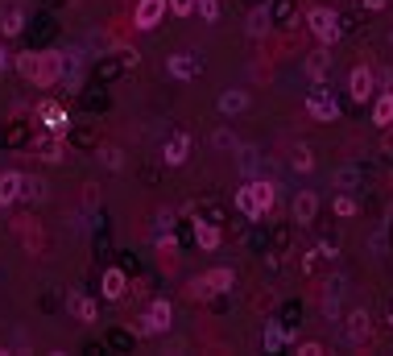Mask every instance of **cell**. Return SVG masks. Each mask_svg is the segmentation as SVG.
Instances as JSON below:
<instances>
[{
    "label": "cell",
    "mask_w": 393,
    "mask_h": 356,
    "mask_svg": "<svg viewBox=\"0 0 393 356\" xmlns=\"http://www.w3.org/2000/svg\"><path fill=\"white\" fill-rule=\"evenodd\" d=\"M170 323H174V307H170L166 299H153L149 315L132 319V331H137V336H162V331H170Z\"/></svg>",
    "instance_id": "1"
},
{
    "label": "cell",
    "mask_w": 393,
    "mask_h": 356,
    "mask_svg": "<svg viewBox=\"0 0 393 356\" xmlns=\"http://www.w3.org/2000/svg\"><path fill=\"white\" fill-rule=\"evenodd\" d=\"M306 25H310V34L319 38V46H336V42H340V17H336L331 8L315 4V8L306 13Z\"/></svg>",
    "instance_id": "2"
},
{
    "label": "cell",
    "mask_w": 393,
    "mask_h": 356,
    "mask_svg": "<svg viewBox=\"0 0 393 356\" xmlns=\"http://www.w3.org/2000/svg\"><path fill=\"white\" fill-rule=\"evenodd\" d=\"M166 71H170V79H178V83H191V79L203 75V54L199 50H178V54H170Z\"/></svg>",
    "instance_id": "3"
},
{
    "label": "cell",
    "mask_w": 393,
    "mask_h": 356,
    "mask_svg": "<svg viewBox=\"0 0 393 356\" xmlns=\"http://www.w3.org/2000/svg\"><path fill=\"white\" fill-rule=\"evenodd\" d=\"M306 112H310L319 125H331V121H340V100H336L327 88H319V83H315V91L306 95Z\"/></svg>",
    "instance_id": "4"
},
{
    "label": "cell",
    "mask_w": 393,
    "mask_h": 356,
    "mask_svg": "<svg viewBox=\"0 0 393 356\" xmlns=\"http://www.w3.org/2000/svg\"><path fill=\"white\" fill-rule=\"evenodd\" d=\"M62 79V50H42L38 54V71H34V88H50Z\"/></svg>",
    "instance_id": "5"
},
{
    "label": "cell",
    "mask_w": 393,
    "mask_h": 356,
    "mask_svg": "<svg viewBox=\"0 0 393 356\" xmlns=\"http://www.w3.org/2000/svg\"><path fill=\"white\" fill-rule=\"evenodd\" d=\"M25 29V0H0V34L17 38Z\"/></svg>",
    "instance_id": "6"
},
{
    "label": "cell",
    "mask_w": 393,
    "mask_h": 356,
    "mask_svg": "<svg viewBox=\"0 0 393 356\" xmlns=\"http://www.w3.org/2000/svg\"><path fill=\"white\" fill-rule=\"evenodd\" d=\"M348 95L356 100V104L373 100V95H377V75H373L368 67H352V75H348Z\"/></svg>",
    "instance_id": "7"
},
{
    "label": "cell",
    "mask_w": 393,
    "mask_h": 356,
    "mask_svg": "<svg viewBox=\"0 0 393 356\" xmlns=\"http://www.w3.org/2000/svg\"><path fill=\"white\" fill-rule=\"evenodd\" d=\"M166 0H137V8H132V25L137 29H158V21L166 17Z\"/></svg>",
    "instance_id": "8"
},
{
    "label": "cell",
    "mask_w": 393,
    "mask_h": 356,
    "mask_svg": "<svg viewBox=\"0 0 393 356\" xmlns=\"http://www.w3.org/2000/svg\"><path fill=\"white\" fill-rule=\"evenodd\" d=\"M368 336H373V319H368V311H364V307L348 311V319H344V340H348V344H368Z\"/></svg>",
    "instance_id": "9"
},
{
    "label": "cell",
    "mask_w": 393,
    "mask_h": 356,
    "mask_svg": "<svg viewBox=\"0 0 393 356\" xmlns=\"http://www.w3.org/2000/svg\"><path fill=\"white\" fill-rule=\"evenodd\" d=\"M38 112H42V121H46V129H50V133L67 137V129H71V116H67V108H62V104L46 100V104L38 108Z\"/></svg>",
    "instance_id": "10"
},
{
    "label": "cell",
    "mask_w": 393,
    "mask_h": 356,
    "mask_svg": "<svg viewBox=\"0 0 393 356\" xmlns=\"http://www.w3.org/2000/svg\"><path fill=\"white\" fill-rule=\"evenodd\" d=\"M249 191H253L257 216H269V212H273V199H277V186H273L269 178H257V182H249Z\"/></svg>",
    "instance_id": "11"
},
{
    "label": "cell",
    "mask_w": 393,
    "mask_h": 356,
    "mask_svg": "<svg viewBox=\"0 0 393 356\" xmlns=\"http://www.w3.org/2000/svg\"><path fill=\"white\" fill-rule=\"evenodd\" d=\"M186 153H191V137L186 133H174L166 145H162V162H166V166H182Z\"/></svg>",
    "instance_id": "12"
},
{
    "label": "cell",
    "mask_w": 393,
    "mask_h": 356,
    "mask_svg": "<svg viewBox=\"0 0 393 356\" xmlns=\"http://www.w3.org/2000/svg\"><path fill=\"white\" fill-rule=\"evenodd\" d=\"M21 182H25L21 170H4V174H0V207H13V203L21 199Z\"/></svg>",
    "instance_id": "13"
},
{
    "label": "cell",
    "mask_w": 393,
    "mask_h": 356,
    "mask_svg": "<svg viewBox=\"0 0 393 356\" xmlns=\"http://www.w3.org/2000/svg\"><path fill=\"white\" fill-rule=\"evenodd\" d=\"M290 212H294V220L298 224H310L315 220V212H319V195H315V191H298L294 203H290Z\"/></svg>",
    "instance_id": "14"
},
{
    "label": "cell",
    "mask_w": 393,
    "mask_h": 356,
    "mask_svg": "<svg viewBox=\"0 0 393 356\" xmlns=\"http://www.w3.org/2000/svg\"><path fill=\"white\" fill-rule=\"evenodd\" d=\"M327 71H331V54H327V46L315 50V54H306V79H310V83H323Z\"/></svg>",
    "instance_id": "15"
},
{
    "label": "cell",
    "mask_w": 393,
    "mask_h": 356,
    "mask_svg": "<svg viewBox=\"0 0 393 356\" xmlns=\"http://www.w3.org/2000/svg\"><path fill=\"white\" fill-rule=\"evenodd\" d=\"M99 290H104V299H108V303H120V299L129 294V278H125L120 269H108V273H104V286H99Z\"/></svg>",
    "instance_id": "16"
},
{
    "label": "cell",
    "mask_w": 393,
    "mask_h": 356,
    "mask_svg": "<svg viewBox=\"0 0 393 356\" xmlns=\"http://www.w3.org/2000/svg\"><path fill=\"white\" fill-rule=\"evenodd\" d=\"M195 240H199L203 253H216L219 245H223V232H219L212 220H199V224H195Z\"/></svg>",
    "instance_id": "17"
},
{
    "label": "cell",
    "mask_w": 393,
    "mask_h": 356,
    "mask_svg": "<svg viewBox=\"0 0 393 356\" xmlns=\"http://www.w3.org/2000/svg\"><path fill=\"white\" fill-rule=\"evenodd\" d=\"M344 286H348L344 278H331V282H327V290H323V315H327V319H340V299H344Z\"/></svg>",
    "instance_id": "18"
},
{
    "label": "cell",
    "mask_w": 393,
    "mask_h": 356,
    "mask_svg": "<svg viewBox=\"0 0 393 356\" xmlns=\"http://www.w3.org/2000/svg\"><path fill=\"white\" fill-rule=\"evenodd\" d=\"M360 182H364V174H360V166H356V162L336 166V170H331V186H340V191H356Z\"/></svg>",
    "instance_id": "19"
},
{
    "label": "cell",
    "mask_w": 393,
    "mask_h": 356,
    "mask_svg": "<svg viewBox=\"0 0 393 356\" xmlns=\"http://www.w3.org/2000/svg\"><path fill=\"white\" fill-rule=\"evenodd\" d=\"M244 108H249V91H240V88L219 91V112H223V116H236V112H244Z\"/></svg>",
    "instance_id": "20"
},
{
    "label": "cell",
    "mask_w": 393,
    "mask_h": 356,
    "mask_svg": "<svg viewBox=\"0 0 393 356\" xmlns=\"http://www.w3.org/2000/svg\"><path fill=\"white\" fill-rule=\"evenodd\" d=\"M373 125H377V129L393 125V91H381V95H373Z\"/></svg>",
    "instance_id": "21"
},
{
    "label": "cell",
    "mask_w": 393,
    "mask_h": 356,
    "mask_svg": "<svg viewBox=\"0 0 393 356\" xmlns=\"http://www.w3.org/2000/svg\"><path fill=\"white\" fill-rule=\"evenodd\" d=\"M203 278H207V286H212V294H228V290L236 286V273H232L228 266H216V269H207Z\"/></svg>",
    "instance_id": "22"
},
{
    "label": "cell",
    "mask_w": 393,
    "mask_h": 356,
    "mask_svg": "<svg viewBox=\"0 0 393 356\" xmlns=\"http://www.w3.org/2000/svg\"><path fill=\"white\" fill-rule=\"evenodd\" d=\"M269 21H273V17H269V8H265V4H257V8L249 13V25H244V29H249L253 38H265V34H269Z\"/></svg>",
    "instance_id": "23"
},
{
    "label": "cell",
    "mask_w": 393,
    "mask_h": 356,
    "mask_svg": "<svg viewBox=\"0 0 393 356\" xmlns=\"http://www.w3.org/2000/svg\"><path fill=\"white\" fill-rule=\"evenodd\" d=\"M71 307L79 315V323H95V319H99V307L91 303L88 294H71Z\"/></svg>",
    "instance_id": "24"
},
{
    "label": "cell",
    "mask_w": 393,
    "mask_h": 356,
    "mask_svg": "<svg viewBox=\"0 0 393 356\" xmlns=\"http://www.w3.org/2000/svg\"><path fill=\"white\" fill-rule=\"evenodd\" d=\"M331 212H336L340 220H352V216H356V195H352V191H340V195L331 199Z\"/></svg>",
    "instance_id": "25"
},
{
    "label": "cell",
    "mask_w": 393,
    "mask_h": 356,
    "mask_svg": "<svg viewBox=\"0 0 393 356\" xmlns=\"http://www.w3.org/2000/svg\"><path fill=\"white\" fill-rule=\"evenodd\" d=\"M38 149H42V153H38L42 162H62V137H58V133L42 137V145H38Z\"/></svg>",
    "instance_id": "26"
},
{
    "label": "cell",
    "mask_w": 393,
    "mask_h": 356,
    "mask_svg": "<svg viewBox=\"0 0 393 356\" xmlns=\"http://www.w3.org/2000/svg\"><path fill=\"white\" fill-rule=\"evenodd\" d=\"M46 195H50V191H46L42 178H29V174H25V182H21V199H29V203H42Z\"/></svg>",
    "instance_id": "27"
},
{
    "label": "cell",
    "mask_w": 393,
    "mask_h": 356,
    "mask_svg": "<svg viewBox=\"0 0 393 356\" xmlns=\"http://www.w3.org/2000/svg\"><path fill=\"white\" fill-rule=\"evenodd\" d=\"M236 212H240L244 220H261V216H257V203H253V191H249V186H240V191H236Z\"/></svg>",
    "instance_id": "28"
},
{
    "label": "cell",
    "mask_w": 393,
    "mask_h": 356,
    "mask_svg": "<svg viewBox=\"0 0 393 356\" xmlns=\"http://www.w3.org/2000/svg\"><path fill=\"white\" fill-rule=\"evenodd\" d=\"M286 344V327L282 323H265V352H277Z\"/></svg>",
    "instance_id": "29"
},
{
    "label": "cell",
    "mask_w": 393,
    "mask_h": 356,
    "mask_svg": "<svg viewBox=\"0 0 393 356\" xmlns=\"http://www.w3.org/2000/svg\"><path fill=\"white\" fill-rule=\"evenodd\" d=\"M186 299H191V303H207V299H212V286H207V278H191V286H186Z\"/></svg>",
    "instance_id": "30"
},
{
    "label": "cell",
    "mask_w": 393,
    "mask_h": 356,
    "mask_svg": "<svg viewBox=\"0 0 393 356\" xmlns=\"http://www.w3.org/2000/svg\"><path fill=\"white\" fill-rule=\"evenodd\" d=\"M290 166H294L298 174H310V170H315V153H310L306 145H298V149H294V158H290Z\"/></svg>",
    "instance_id": "31"
},
{
    "label": "cell",
    "mask_w": 393,
    "mask_h": 356,
    "mask_svg": "<svg viewBox=\"0 0 393 356\" xmlns=\"http://www.w3.org/2000/svg\"><path fill=\"white\" fill-rule=\"evenodd\" d=\"M17 71H21V79H29V83H34V71H38V54H34V50L17 54Z\"/></svg>",
    "instance_id": "32"
},
{
    "label": "cell",
    "mask_w": 393,
    "mask_h": 356,
    "mask_svg": "<svg viewBox=\"0 0 393 356\" xmlns=\"http://www.w3.org/2000/svg\"><path fill=\"white\" fill-rule=\"evenodd\" d=\"M195 8H199V17H203L207 25H216V21H219V13H223V8H219V0H199Z\"/></svg>",
    "instance_id": "33"
},
{
    "label": "cell",
    "mask_w": 393,
    "mask_h": 356,
    "mask_svg": "<svg viewBox=\"0 0 393 356\" xmlns=\"http://www.w3.org/2000/svg\"><path fill=\"white\" fill-rule=\"evenodd\" d=\"M99 158H104V166H108V170H120V166H125V153H120L116 145H104V149H99Z\"/></svg>",
    "instance_id": "34"
},
{
    "label": "cell",
    "mask_w": 393,
    "mask_h": 356,
    "mask_svg": "<svg viewBox=\"0 0 393 356\" xmlns=\"http://www.w3.org/2000/svg\"><path fill=\"white\" fill-rule=\"evenodd\" d=\"M212 145H216V149H236V137L228 133V129H216V133H212Z\"/></svg>",
    "instance_id": "35"
},
{
    "label": "cell",
    "mask_w": 393,
    "mask_h": 356,
    "mask_svg": "<svg viewBox=\"0 0 393 356\" xmlns=\"http://www.w3.org/2000/svg\"><path fill=\"white\" fill-rule=\"evenodd\" d=\"M166 4H170V13H174V17H191L199 0H166Z\"/></svg>",
    "instance_id": "36"
},
{
    "label": "cell",
    "mask_w": 393,
    "mask_h": 356,
    "mask_svg": "<svg viewBox=\"0 0 393 356\" xmlns=\"http://www.w3.org/2000/svg\"><path fill=\"white\" fill-rule=\"evenodd\" d=\"M327 348L319 344V340H306V344H298V356H323Z\"/></svg>",
    "instance_id": "37"
},
{
    "label": "cell",
    "mask_w": 393,
    "mask_h": 356,
    "mask_svg": "<svg viewBox=\"0 0 393 356\" xmlns=\"http://www.w3.org/2000/svg\"><path fill=\"white\" fill-rule=\"evenodd\" d=\"M385 4H389V0H364V8H373V13H377V8H385Z\"/></svg>",
    "instance_id": "38"
},
{
    "label": "cell",
    "mask_w": 393,
    "mask_h": 356,
    "mask_svg": "<svg viewBox=\"0 0 393 356\" xmlns=\"http://www.w3.org/2000/svg\"><path fill=\"white\" fill-rule=\"evenodd\" d=\"M381 83H385V88L393 91V71H381Z\"/></svg>",
    "instance_id": "39"
},
{
    "label": "cell",
    "mask_w": 393,
    "mask_h": 356,
    "mask_svg": "<svg viewBox=\"0 0 393 356\" xmlns=\"http://www.w3.org/2000/svg\"><path fill=\"white\" fill-rule=\"evenodd\" d=\"M385 149H393V125H385Z\"/></svg>",
    "instance_id": "40"
},
{
    "label": "cell",
    "mask_w": 393,
    "mask_h": 356,
    "mask_svg": "<svg viewBox=\"0 0 393 356\" xmlns=\"http://www.w3.org/2000/svg\"><path fill=\"white\" fill-rule=\"evenodd\" d=\"M389 327H393V307H389Z\"/></svg>",
    "instance_id": "41"
},
{
    "label": "cell",
    "mask_w": 393,
    "mask_h": 356,
    "mask_svg": "<svg viewBox=\"0 0 393 356\" xmlns=\"http://www.w3.org/2000/svg\"><path fill=\"white\" fill-rule=\"evenodd\" d=\"M0 352H4V348H0Z\"/></svg>",
    "instance_id": "42"
}]
</instances>
